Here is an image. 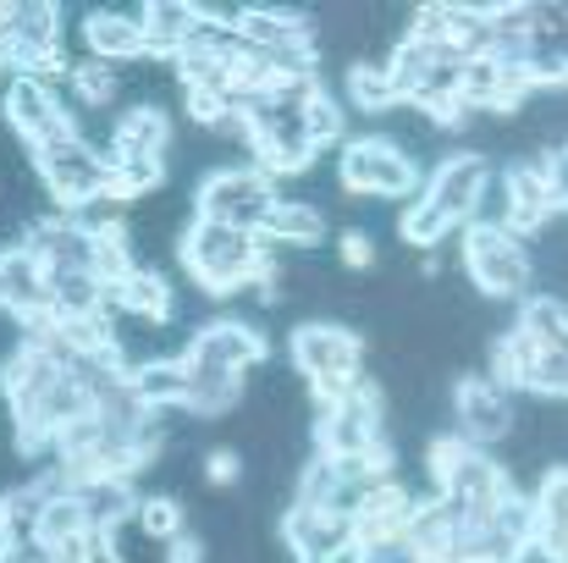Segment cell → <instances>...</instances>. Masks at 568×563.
<instances>
[{
	"mask_svg": "<svg viewBox=\"0 0 568 563\" xmlns=\"http://www.w3.org/2000/svg\"><path fill=\"white\" fill-rule=\"evenodd\" d=\"M178 254H183V271H189V282L199 288V293H210V299H232L237 288H248V271H254L260 238L193 215V227L178 238Z\"/></svg>",
	"mask_w": 568,
	"mask_h": 563,
	"instance_id": "cell-1",
	"label": "cell"
},
{
	"mask_svg": "<svg viewBox=\"0 0 568 563\" xmlns=\"http://www.w3.org/2000/svg\"><path fill=\"white\" fill-rule=\"evenodd\" d=\"M464 271H469V282H475V293L480 299H491V304H525L530 299V288H536V260H530V249L508 232V227H464Z\"/></svg>",
	"mask_w": 568,
	"mask_h": 563,
	"instance_id": "cell-2",
	"label": "cell"
},
{
	"mask_svg": "<svg viewBox=\"0 0 568 563\" xmlns=\"http://www.w3.org/2000/svg\"><path fill=\"white\" fill-rule=\"evenodd\" d=\"M282 188L276 178H265L260 167H210L199 188H193V215L199 221H221V227H237V232H260L265 215L276 210Z\"/></svg>",
	"mask_w": 568,
	"mask_h": 563,
	"instance_id": "cell-3",
	"label": "cell"
},
{
	"mask_svg": "<svg viewBox=\"0 0 568 563\" xmlns=\"http://www.w3.org/2000/svg\"><path fill=\"white\" fill-rule=\"evenodd\" d=\"M337 183L348 188V193H371V199H408V193H425L414 150H403L392 133L348 139L343 155H337Z\"/></svg>",
	"mask_w": 568,
	"mask_h": 563,
	"instance_id": "cell-4",
	"label": "cell"
},
{
	"mask_svg": "<svg viewBox=\"0 0 568 563\" xmlns=\"http://www.w3.org/2000/svg\"><path fill=\"white\" fill-rule=\"evenodd\" d=\"M33 178L44 183L55 210L78 215V210H89V204L105 199L111 167H105V150H94V144L78 133V139H61V144L39 150V155H33Z\"/></svg>",
	"mask_w": 568,
	"mask_h": 563,
	"instance_id": "cell-5",
	"label": "cell"
},
{
	"mask_svg": "<svg viewBox=\"0 0 568 563\" xmlns=\"http://www.w3.org/2000/svg\"><path fill=\"white\" fill-rule=\"evenodd\" d=\"M287 360L304 381H365V338L337 321H304L287 338Z\"/></svg>",
	"mask_w": 568,
	"mask_h": 563,
	"instance_id": "cell-6",
	"label": "cell"
},
{
	"mask_svg": "<svg viewBox=\"0 0 568 563\" xmlns=\"http://www.w3.org/2000/svg\"><path fill=\"white\" fill-rule=\"evenodd\" d=\"M0 122L22 139L28 155L61 144V139H78V117L55 100V89L33 83V78H11L6 83V105H0Z\"/></svg>",
	"mask_w": 568,
	"mask_h": 563,
	"instance_id": "cell-7",
	"label": "cell"
},
{
	"mask_svg": "<svg viewBox=\"0 0 568 563\" xmlns=\"http://www.w3.org/2000/svg\"><path fill=\"white\" fill-rule=\"evenodd\" d=\"M381 409H386L381 386L359 381L337 409L315 414V453H321V459H365V448H371L376 436H386Z\"/></svg>",
	"mask_w": 568,
	"mask_h": 563,
	"instance_id": "cell-8",
	"label": "cell"
},
{
	"mask_svg": "<svg viewBox=\"0 0 568 563\" xmlns=\"http://www.w3.org/2000/svg\"><path fill=\"white\" fill-rule=\"evenodd\" d=\"M453 420H458V436H464V442L491 448V442H508V436H514L519 403H514V392H503L491 375H464V381L453 386Z\"/></svg>",
	"mask_w": 568,
	"mask_h": 563,
	"instance_id": "cell-9",
	"label": "cell"
},
{
	"mask_svg": "<svg viewBox=\"0 0 568 563\" xmlns=\"http://www.w3.org/2000/svg\"><path fill=\"white\" fill-rule=\"evenodd\" d=\"M17 243L55 277V271H94V232L78 221V215H67V210H50V215H33L22 232H17Z\"/></svg>",
	"mask_w": 568,
	"mask_h": 563,
	"instance_id": "cell-10",
	"label": "cell"
},
{
	"mask_svg": "<svg viewBox=\"0 0 568 563\" xmlns=\"http://www.w3.org/2000/svg\"><path fill=\"white\" fill-rule=\"evenodd\" d=\"M265 354H271L265 332L248 326V321H232V315H215V321L193 326L189 349H183V360H193V365H215V371H237V375L254 371Z\"/></svg>",
	"mask_w": 568,
	"mask_h": 563,
	"instance_id": "cell-11",
	"label": "cell"
},
{
	"mask_svg": "<svg viewBox=\"0 0 568 563\" xmlns=\"http://www.w3.org/2000/svg\"><path fill=\"white\" fill-rule=\"evenodd\" d=\"M497 167L480 155V150H464V155H447L430 178H425V204L430 210H442L458 232L469 227V215H475V199H480V188H486V178H491Z\"/></svg>",
	"mask_w": 568,
	"mask_h": 563,
	"instance_id": "cell-12",
	"label": "cell"
},
{
	"mask_svg": "<svg viewBox=\"0 0 568 563\" xmlns=\"http://www.w3.org/2000/svg\"><path fill=\"white\" fill-rule=\"evenodd\" d=\"M497 172H503V183H508V232H514L519 243H525L530 232L552 227L558 204H552V183H547L541 161H508V167H497Z\"/></svg>",
	"mask_w": 568,
	"mask_h": 563,
	"instance_id": "cell-13",
	"label": "cell"
},
{
	"mask_svg": "<svg viewBox=\"0 0 568 563\" xmlns=\"http://www.w3.org/2000/svg\"><path fill=\"white\" fill-rule=\"evenodd\" d=\"M0 310L11 321H28V315H44L50 310V271L22 243H6L0 249Z\"/></svg>",
	"mask_w": 568,
	"mask_h": 563,
	"instance_id": "cell-14",
	"label": "cell"
},
{
	"mask_svg": "<svg viewBox=\"0 0 568 563\" xmlns=\"http://www.w3.org/2000/svg\"><path fill=\"white\" fill-rule=\"evenodd\" d=\"M105 315H133V321L166 326V321L178 315V293H172V282H166L161 271L139 265V271H128L122 282L105 288Z\"/></svg>",
	"mask_w": 568,
	"mask_h": 563,
	"instance_id": "cell-15",
	"label": "cell"
},
{
	"mask_svg": "<svg viewBox=\"0 0 568 563\" xmlns=\"http://www.w3.org/2000/svg\"><path fill=\"white\" fill-rule=\"evenodd\" d=\"M282 542H287L293 559H332L337 547L354 542V531H348L343 514H326V509H310V503H287Z\"/></svg>",
	"mask_w": 568,
	"mask_h": 563,
	"instance_id": "cell-16",
	"label": "cell"
},
{
	"mask_svg": "<svg viewBox=\"0 0 568 563\" xmlns=\"http://www.w3.org/2000/svg\"><path fill=\"white\" fill-rule=\"evenodd\" d=\"M83 39H89V56L100 61H144V6L133 11H89L83 17Z\"/></svg>",
	"mask_w": 568,
	"mask_h": 563,
	"instance_id": "cell-17",
	"label": "cell"
},
{
	"mask_svg": "<svg viewBox=\"0 0 568 563\" xmlns=\"http://www.w3.org/2000/svg\"><path fill=\"white\" fill-rule=\"evenodd\" d=\"M271 249H321L326 243V210L310 199H276V210L265 215V227L254 232Z\"/></svg>",
	"mask_w": 568,
	"mask_h": 563,
	"instance_id": "cell-18",
	"label": "cell"
},
{
	"mask_svg": "<svg viewBox=\"0 0 568 563\" xmlns=\"http://www.w3.org/2000/svg\"><path fill=\"white\" fill-rule=\"evenodd\" d=\"M105 167H111V178H105V204H139L144 193H155V188H166V161L161 155H139V150H116V144H105Z\"/></svg>",
	"mask_w": 568,
	"mask_h": 563,
	"instance_id": "cell-19",
	"label": "cell"
},
{
	"mask_svg": "<svg viewBox=\"0 0 568 563\" xmlns=\"http://www.w3.org/2000/svg\"><path fill=\"white\" fill-rule=\"evenodd\" d=\"M72 497L83 503L89 525H105V531H122L133 525L139 514V492L128 475H89V481H72Z\"/></svg>",
	"mask_w": 568,
	"mask_h": 563,
	"instance_id": "cell-20",
	"label": "cell"
},
{
	"mask_svg": "<svg viewBox=\"0 0 568 563\" xmlns=\"http://www.w3.org/2000/svg\"><path fill=\"white\" fill-rule=\"evenodd\" d=\"M193 28H199V6H189V0H155V6H144V56L172 61L178 50H189Z\"/></svg>",
	"mask_w": 568,
	"mask_h": 563,
	"instance_id": "cell-21",
	"label": "cell"
},
{
	"mask_svg": "<svg viewBox=\"0 0 568 563\" xmlns=\"http://www.w3.org/2000/svg\"><path fill=\"white\" fill-rule=\"evenodd\" d=\"M111 144L166 161V150H172V117H166V105H155V100L128 105V111L116 117V128H111Z\"/></svg>",
	"mask_w": 568,
	"mask_h": 563,
	"instance_id": "cell-22",
	"label": "cell"
},
{
	"mask_svg": "<svg viewBox=\"0 0 568 563\" xmlns=\"http://www.w3.org/2000/svg\"><path fill=\"white\" fill-rule=\"evenodd\" d=\"M183 365H189V403H183L189 414L215 420V414L243 403V375L237 371H215V365H193V360H183Z\"/></svg>",
	"mask_w": 568,
	"mask_h": 563,
	"instance_id": "cell-23",
	"label": "cell"
},
{
	"mask_svg": "<svg viewBox=\"0 0 568 563\" xmlns=\"http://www.w3.org/2000/svg\"><path fill=\"white\" fill-rule=\"evenodd\" d=\"M381 67H386V78H392L397 105H408V100H414V94L430 83V72L442 67V56H436V44H419V39H408V33H403Z\"/></svg>",
	"mask_w": 568,
	"mask_h": 563,
	"instance_id": "cell-24",
	"label": "cell"
},
{
	"mask_svg": "<svg viewBox=\"0 0 568 563\" xmlns=\"http://www.w3.org/2000/svg\"><path fill=\"white\" fill-rule=\"evenodd\" d=\"M128 375H133V392L150 409H183L189 403V365H183V354L178 360H139Z\"/></svg>",
	"mask_w": 568,
	"mask_h": 563,
	"instance_id": "cell-25",
	"label": "cell"
},
{
	"mask_svg": "<svg viewBox=\"0 0 568 563\" xmlns=\"http://www.w3.org/2000/svg\"><path fill=\"white\" fill-rule=\"evenodd\" d=\"M536 343L519 332V326H508L497 343H491V381L503 386V392H530V371H536Z\"/></svg>",
	"mask_w": 568,
	"mask_h": 563,
	"instance_id": "cell-26",
	"label": "cell"
},
{
	"mask_svg": "<svg viewBox=\"0 0 568 563\" xmlns=\"http://www.w3.org/2000/svg\"><path fill=\"white\" fill-rule=\"evenodd\" d=\"M83 531H89V514H83V503L72 497V486H61V492L44 503L33 542H39V547H50V553H61V547H67V542H78Z\"/></svg>",
	"mask_w": 568,
	"mask_h": 563,
	"instance_id": "cell-27",
	"label": "cell"
},
{
	"mask_svg": "<svg viewBox=\"0 0 568 563\" xmlns=\"http://www.w3.org/2000/svg\"><path fill=\"white\" fill-rule=\"evenodd\" d=\"M50 310L55 315H94V310H105V282L94 271H55L50 277Z\"/></svg>",
	"mask_w": 568,
	"mask_h": 563,
	"instance_id": "cell-28",
	"label": "cell"
},
{
	"mask_svg": "<svg viewBox=\"0 0 568 563\" xmlns=\"http://www.w3.org/2000/svg\"><path fill=\"white\" fill-rule=\"evenodd\" d=\"M89 111H100V105H111L116 94H122V67L116 61H100V56H83V61H72V83H67Z\"/></svg>",
	"mask_w": 568,
	"mask_h": 563,
	"instance_id": "cell-29",
	"label": "cell"
},
{
	"mask_svg": "<svg viewBox=\"0 0 568 563\" xmlns=\"http://www.w3.org/2000/svg\"><path fill=\"white\" fill-rule=\"evenodd\" d=\"M348 100H354L365 117H386V111H397V94H392L386 67H376V61H354V67H348Z\"/></svg>",
	"mask_w": 568,
	"mask_h": 563,
	"instance_id": "cell-30",
	"label": "cell"
},
{
	"mask_svg": "<svg viewBox=\"0 0 568 563\" xmlns=\"http://www.w3.org/2000/svg\"><path fill=\"white\" fill-rule=\"evenodd\" d=\"M397 232H403V243H408V249H419V254H430V249H442V243H447V238H453L458 227H453V221H447L442 210H430L425 199H414V204L403 210V221H397Z\"/></svg>",
	"mask_w": 568,
	"mask_h": 563,
	"instance_id": "cell-31",
	"label": "cell"
},
{
	"mask_svg": "<svg viewBox=\"0 0 568 563\" xmlns=\"http://www.w3.org/2000/svg\"><path fill=\"white\" fill-rule=\"evenodd\" d=\"M348 111H343V100L332 94V89H321L310 105H304V128H310V144L315 150H326V144H343V133H348V122H343Z\"/></svg>",
	"mask_w": 568,
	"mask_h": 563,
	"instance_id": "cell-32",
	"label": "cell"
},
{
	"mask_svg": "<svg viewBox=\"0 0 568 563\" xmlns=\"http://www.w3.org/2000/svg\"><path fill=\"white\" fill-rule=\"evenodd\" d=\"M133 525L150 536V542H172V536H183V503L178 497H139V514H133Z\"/></svg>",
	"mask_w": 568,
	"mask_h": 563,
	"instance_id": "cell-33",
	"label": "cell"
},
{
	"mask_svg": "<svg viewBox=\"0 0 568 563\" xmlns=\"http://www.w3.org/2000/svg\"><path fill=\"white\" fill-rule=\"evenodd\" d=\"M55 563H128L122 559V542H116V531H105V525H89L78 542H67Z\"/></svg>",
	"mask_w": 568,
	"mask_h": 563,
	"instance_id": "cell-34",
	"label": "cell"
},
{
	"mask_svg": "<svg viewBox=\"0 0 568 563\" xmlns=\"http://www.w3.org/2000/svg\"><path fill=\"white\" fill-rule=\"evenodd\" d=\"M530 392L536 398H568V349H541L536 354V371H530Z\"/></svg>",
	"mask_w": 568,
	"mask_h": 563,
	"instance_id": "cell-35",
	"label": "cell"
},
{
	"mask_svg": "<svg viewBox=\"0 0 568 563\" xmlns=\"http://www.w3.org/2000/svg\"><path fill=\"white\" fill-rule=\"evenodd\" d=\"M536 514L541 520H558V525H568V464H552L547 475H541V486H536Z\"/></svg>",
	"mask_w": 568,
	"mask_h": 563,
	"instance_id": "cell-36",
	"label": "cell"
},
{
	"mask_svg": "<svg viewBox=\"0 0 568 563\" xmlns=\"http://www.w3.org/2000/svg\"><path fill=\"white\" fill-rule=\"evenodd\" d=\"M475 227H508V183H503V172H491L486 188H480V199H475V215H469Z\"/></svg>",
	"mask_w": 568,
	"mask_h": 563,
	"instance_id": "cell-37",
	"label": "cell"
},
{
	"mask_svg": "<svg viewBox=\"0 0 568 563\" xmlns=\"http://www.w3.org/2000/svg\"><path fill=\"white\" fill-rule=\"evenodd\" d=\"M204 481L221 486V492L237 486V481H243V453H237V448H210V453H204Z\"/></svg>",
	"mask_w": 568,
	"mask_h": 563,
	"instance_id": "cell-38",
	"label": "cell"
},
{
	"mask_svg": "<svg viewBox=\"0 0 568 563\" xmlns=\"http://www.w3.org/2000/svg\"><path fill=\"white\" fill-rule=\"evenodd\" d=\"M337 260H343L348 271H371V265H376V238L359 232V227H348V232L337 238Z\"/></svg>",
	"mask_w": 568,
	"mask_h": 563,
	"instance_id": "cell-39",
	"label": "cell"
},
{
	"mask_svg": "<svg viewBox=\"0 0 568 563\" xmlns=\"http://www.w3.org/2000/svg\"><path fill=\"white\" fill-rule=\"evenodd\" d=\"M541 172H547V183H552V204H558V215H568V144H547Z\"/></svg>",
	"mask_w": 568,
	"mask_h": 563,
	"instance_id": "cell-40",
	"label": "cell"
},
{
	"mask_svg": "<svg viewBox=\"0 0 568 563\" xmlns=\"http://www.w3.org/2000/svg\"><path fill=\"white\" fill-rule=\"evenodd\" d=\"M359 563H425V559H419V547L408 536H386V542L359 547Z\"/></svg>",
	"mask_w": 568,
	"mask_h": 563,
	"instance_id": "cell-41",
	"label": "cell"
},
{
	"mask_svg": "<svg viewBox=\"0 0 568 563\" xmlns=\"http://www.w3.org/2000/svg\"><path fill=\"white\" fill-rule=\"evenodd\" d=\"M204 559H210V553H204V542H199V536H189V531L166 542V563H204Z\"/></svg>",
	"mask_w": 568,
	"mask_h": 563,
	"instance_id": "cell-42",
	"label": "cell"
},
{
	"mask_svg": "<svg viewBox=\"0 0 568 563\" xmlns=\"http://www.w3.org/2000/svg\"><path fill=\"white\" fill-rule=\"evenodd\" d=\"M0 78H11V67H6V44H0Z\"/></svg>",
	"mask_w": 568,
	"mask_h": 563,
	"instance_id": "cell-43",
	"label": "cell"
}]
</instances>
